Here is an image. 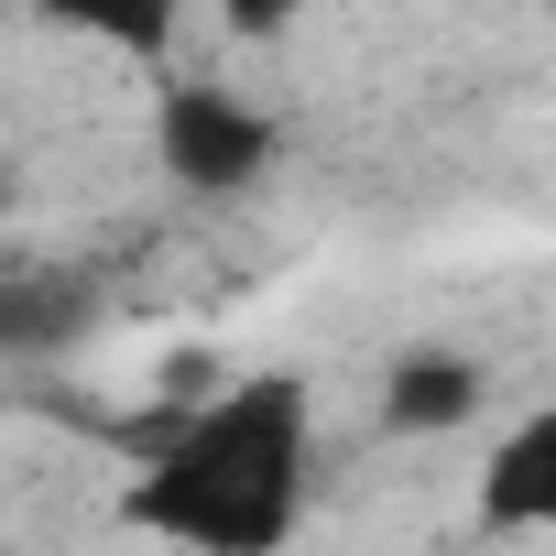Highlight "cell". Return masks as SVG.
<instances>
[{"label":"cell","mask_w":556,"mask_h":556,"mask_svg":"<svg viewBox=\"0 0 556 556\" xmlns=\"http://www.w3.org/2000/svg\"><path fill=\"white\" fill-rule=\"evenodd\" d=\"M480 415V361L469 350H415V361H393V382H382V426L393 437H447V426H469Z\"/></svg>","instance_id":"3957f363"},{"label":"cell","mask_w":556,"mask_h":556,"mask_svg":"<svg viewBox=\"0 0 556 556\" xmlns=\"http://www.w3.org/2000/svg\"><path fill=\"white\" fill-rule=\"evenodd\" d=\"M480 513H491L502 534L556 523V415H523V426L491 447V469H480Z\"/></svg>","instance_id":"277c9868"},{"label":"cell","mask_w":556,"mask_h":556,"mask_svg":"<svg viewBox=\"0 0 556 556\" xmlns=\"http://www.w3.org/2000/svg\"><path fill=\"white\" fill-rule=\"evenodd\" d=\"M295 502H306V382L285 371H251L197 415L153 426L131 480V523L197 556H273L295 534Z\"/></svg>","instance_id":"6da1fadb"},{"label":"cell","mask_w":556,"mask_h":556,"mask_svg":"<svg viewBox=\"0 0 556 556\" xmlns=\"http://www.w3.org/2000/svg\"><path fill=\"white\" fill-rule=\"evenodd\" d=\"M77 328H88V285H66L45 262H0V361L12 350H66Z\"/></svg>","instance_id":"5b68a950"},{"label":"cell","mask_w":556,"mask_h":556,"mask_svg":"<svg viewBox=\"0 0 556 556\" xmlns=\"http://www.w3.org/2000/svg\"><path fill=\"white\" fill-rule=\"evenodd\" d=\"M153 131H164V175H186V186H251L273 164V121L229 88H164Z\"/></svg>","instance_id":"7a4b0ae2"}]
</instances>
